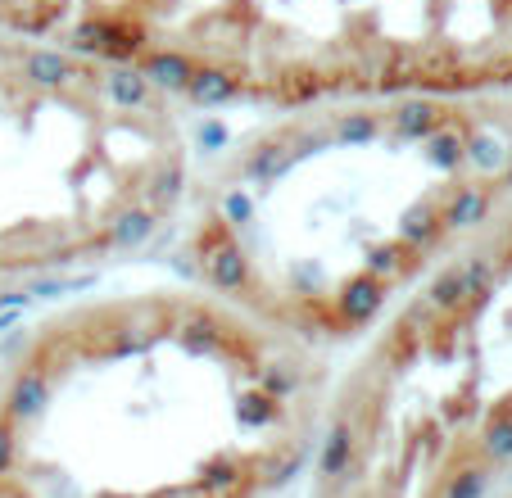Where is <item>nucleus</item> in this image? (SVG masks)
<instances>
[{"mask_svg": "<svg viewBox=\"0 0 512 498\" xmlns=\"http://www.w3.org/2000/svg\"><path fill=\"white\" fill-rule=\"evenodd\" d=\"M512 182L490 96H354L268 109L195 159L177 277L340 363Z\"/></svg>", "mask_w": 512, "mask_h": 498, "instance_id": "1", "label": "nucleus"}, {"mask_svg": "<svg viewBox=\"0 0 512 498\" xmlns=\"http://www.w3.org/2000/svg\"><path fill=\"white\" fill-rule=\"evenodd\" d=\"M336 358L173 277L0 340V498H268L313 462Z\"/></svg>", "mask_w": 512, "mask_h": 498, "instance_id": "2", "label": "nucleus"}, {"mask_svg": "<svg viewBox=\"0 0 512 498\" xmlns=\"http://www.w3.org/2000/svg\"><path fill=\"white\" fill-rule=\"evenodd\" d=\"M0 23L186 100L295 109L512 87V0H0Z\"/></svg>", "mask_w": 512, "mask_h": 498, "instance_id": "3", "label": "nucleus"}, {"mask_svg": "<svg viewBox=\"0 0 512 498\" xmlns=\"http://www.w3.org/2000/svg\"><path fill=\"white\" fill-rule=\"evenodd\" d=\"M195 159L177 96L0 23V290L168 236Z\"/></svg>", "mask_w": 512, "mask_h": 498, "instance_id": "4", "label": "nucleus"}]
</instances>
